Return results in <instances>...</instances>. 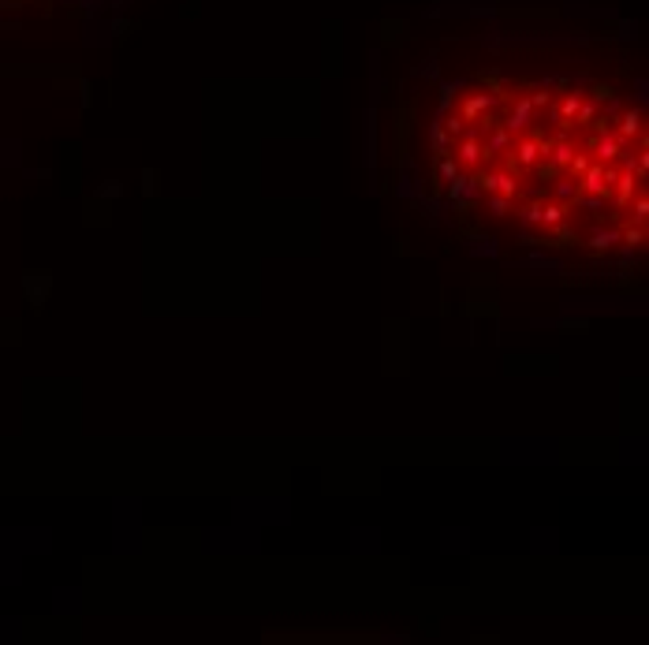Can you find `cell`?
<instances>
[{"mask_svg": "<svg viewBox=\"0 0 649 645\" xmlns=\"http://www.w3.org/2000/svg\"><path fill=\"white\" fill-rule=\"evenodd\" d=\"M612 183H616V172H608L605 164H590L586 172H582V183L579 187L586 190V195H612Z\"/></svg>", "mask_w": 649, "mask_h": 645, "instance_id": "obj_1", "label": "cell"}, {"mask_svg": "<svg viewBox=\"0 0 649 645\" xmlns=\"http://www.w3.org/2000/svg\"><path fill=\"white\" fill-rule=\"evenodd\" d=\"M530 119H534V105H530V97H526V94H519V97H515V105H511V116L504 119V127H508L511 135H515V131H526Z\"/></svg>", "mask_w": 649, "mask_h": 645, "instance_id": "obj_2", "label": "cell"}, {"mask_svg": "<svg viewBox=\"0 0 649 645\" xmlns=\"http://www.w3.org/2000/svg\"><path fill=\"white\" fill-rule=\"evenodd\" d=\"M492 105H497V94H470L467 101H463V108H459L463 123H478L481 112H489Z\"/></svg>", "mask_w": 649, "mask_h": 645, "instance_id": "obj_3", "label": "cell"}, {"mask_svg": "<svg viewBox=\"0 0 649 645\" xmlns=\"http://www.w3.org/2000/svg\"><path fill=\"white\" fill-rule=\"evenodd\" d=\"M515 161H511V172H519V168H530V164L537 161V157H541V146H537V131L530 135V138H523V142L515 146Z\"/></svg>", "mask_w": 649, "mask_h": 645, "instance_id": "obj_4", "label": "cell"}, {"mask_svg": "<svg viewBox=\"0 0 649 645\" xmlns=\"http://www.w3.org/2000/svg\"><path fill=\"white\" fill-rule=\"evenodd\" d=\"M635 183H638V172H635V164H627V172L619 176L612 187H616V206L619 209H627L630 206V195H635Z\"/></svg>", "mask_w": 649, "mask_h": 645, "instance_id": "obj_5", "label": "cell"}, {"mask_svg": "<svg viewBox=\"0 0 649 645\" xmlns=\"http://www.w3.org/2000/svg\"><path fill=\"white\" fill-rule=\"evenodd\" d=\"M579 101H582V94H579V90H571V94H563L560 108H556V127H560V131H568V127H571L575 112H579Z\"/></svg>", "mask_w": 649, "mask_h": 645, "instance_id": "obj_6", "label": "cell"}, {"mask_svg": "<svg viewBox=\"0 0 649 645\" xmlns=\"http://www.w3.org/2000/svg\"><path fill=\"white\" fill-rule=\"evenodd\" d=\"M481 153H486V150H481V135H478V131L467 135V142L459 146V161L470 168V164H478V161H481Z\"/></svg>", "mask_w": 649, "mask_h": 645, "instance_id": "obj_7", "label": "cell"}, {"mask_svg": "<svg viewBox=\"0 0 649 645\" xmlns=\"http://www.w3.org/2000/svg\"><path fill=\"white\" fill-rule=\"evenodd\" d=\"M552 164H548V172H556V168H568L571 164V157H575V150H571V142H563V135H560V142H552Z\"/></svg>", "mask_w": 649, "mask_h": 645, "instance_id": "obj_8", "label": "cell"}, {"mask_svg": "<svg viewBox=\"0 0 649 645\" xmlns=\"http://www.w3.org/2000/svg\"><path fill=\"white\" fill-rule=\"evenodd\" d=\"M492 183H497V190H492V195H504V198H515V195H519L515 172H492Z\"/></svg>", "mask_w": 649, "mask_h": 645, "instance_id": "obj_9", "label": "cell"}, {"mask_svg": "<svg viewBox=\"0 0 649 645\" xmlns=\"http://www.w3.org/2000/svg\"><path fill=\"white\" fill-rule=\"evenodd\" d=\"M619 135H623V138L642 135V112H635V108H630V112L619 116Z\"/></svg>", "mask_w": 649, "mask_h": 645, "instance_id": "obj_10", "label": "cell"}, {"mask_svg": "<svg viewBox=\"0 0 649 645\" xmlns=\"http://www.w3.org/2000/svg\"><path fill=\"white\" fill-rule=\"evenodd\" d=\"M541 224L545 228H560L563 224V209L560 206H541Z\"/></svg>", "mask_w": 649, "mask_h": 645, "instance_id": "obj_11", "label": "cell"}, {"mask_svg": "<svg viewBox=\"0 0 649 645\" xmlns=\"http://www.w3.org/2000/svg\"><path fill=\"white\" fill-rule=\"evenodd\" d=\"M616 243H619V232H597L590 239L593 250H608V246H616Z\"/></svg>", "mask_w": 649, "mask_h": 645, "instance_id": "obj_12", "label": "cell"}, {"mask_svg": "<svg viewBox=\"0 0 649 645\" xmlns=\"http://www.w3.org/2000/svg\"><path fill=\"white\" fill-rule=\"evenodd\" d=\"M568 168H571V179H579V176H582V172H586V168H590V157H586V153H575V157H571V164H568Z\"/></svg>", "mask_w": 649, "mask_h": 645, "instance_id": "obj_13", "label": "cell"}, {"mask_svg": "<svg viewBox=\"0 0 649 645\" xmlns=\"http://www.w3.org/2000/svg\"><path fill=\"white\" fill-rule=\"evenodd\" d=\"M448 142H452V135L444 131V123H437V127H433V146H437V153H448Z\"/></svg>", "mask_w": 649, "mask_h": 645, "instance_id": "obj_14", "label": "cell"}, {"mask_svg": "<svg viewBox=\"0 0 649 645\" xmlns=\"http://www.w3.org/2000/svg\"><path fill=\"white\" fill-rule=\"evenodd\" d=\"M459 176V161H452V157H441V179H455Z\"/></svg>", "mask_w": 649, "mask_h": 645, "instance_id": "obj_15", "label": "cell"}, {"mask_svg": "<svg viewBox=\"0 0 649 645\" xmlns=\"http://www.w3.org/2000/svg\"><path fill=\"white\" fill-rule=\"evenodd\" d=\"M642 239H646L642 224H638V228H627V232H623V243L630 246V250H635V246H642Z\"/></svg>", "mask_w": 649, "mask_h": 645, "instance_id": "obj_16", "label": "cell"}, {"mask_svg": "<svg viewBox=\"0 0 649 645\" xmlns=\"http://www.w3.org/2000/svg\"><path fill=\"white\" fill-rule=\"evenodd\" d=\"M508 206H511V198H504V195H492V198H489L492 217H504V213H508Z\"/></svg>", "mask_w": 649, "mask_h": 645, "instance_id": "obj_17", "label": "cell"}, {"mask_svg": "<svg viewBox=\"0 0 649 645\" xmlns=\"http://www.w3.org/2000/svg\"><path fill=\"white\" fill-rule=\"evenodd\" d=\"M523 224H541V206H526L523 209Z\"/></svg>", "mask_w": 649, "mask_h": 645, "instance_id": "obj_18", "label": "cell"}, {"mask_svg": "<svg viewBox=\"0 0 649 645\" xmlns=\"http://www.w3.org/2000/svg\"><path fill=\"white\" fill-rule=\"evenodd\" d=\"M630 209H635V220H638V224H642V220H646V213H649V201H646V198H638V201H630Z\"/></svg>", "mask_w": 649, "mask_h": 645, "instance_id": "obj_19", "label": "cell"}]
</instances>
